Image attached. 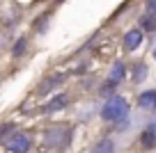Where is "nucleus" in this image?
<instances>
[{"instance_id":"f257e3e1","label":"nucleus","mask_w":156,"mask_h":153,"mask_svg":"<svg viewBox=\"0 0 156 153\" xmlns=\"http://www.w3.org/2000/svg\"><path fill=\"white\" fill-rule=\"evenodd\" d=\"M129 112H131V105L124 96H108L101 105V119L106 124H115L117 128H124L129 119Z\"/></svg>"},{"instance_id":"f03ea898","label":"nucleus","mask_w":156,"mask_h":153,"mask_svg":"<svg viewBox=\"0 0 156 153\" xmlns=\"http://www.w3.org/2000/svg\"><path fill=\"white\" fill-rule=\"evenodd\" d=\"M73 128L69 124H51L48 128H44L41 137H44V146L53 148V151H64L71 144Z\"/></svg>"},{"instance_id":"7ed1b4c3","label":"nucleus","mask_w":156,"mask_h":153,"mask_svg":"<svg viewBox=\"0 0 156 153\" xmlns=\"http://www.w3.org/2000/svg\"><path fill=\"white\" fill-rule=\"evenodd\" d=\"M30 144H32V139H30L28 133H23V130H14V133H9L5 137L2 146H5L9 153H28Z\"/></svg>"},{"instance_id":"20e7f679","label":"nucleus","mask_w":156,"mask_h":153,"mask_svg":"<svg viewBox=\"0 0 156 153\" xmlns=\"http://www.w3.org/2000/svg\"><path fill=\"white\" fill-rule=\"evenodd\" d=\"M67 78H69L67 73H53V76L44 78V80H41V85L37 87V94H39V96H48L51 91H55L58 87H62Z\"/></svg>"},{"instance_id":"39448f33","label":"nucleus","mask_w":156,"mask_h":153,"mask_svg":"<svg viewBox=\"0 0 156 153\" xmlns=\"http://www.w3.org/2000/svg\"><path fill=\"white\" fill-rule=\"evenodd\" d=\"M142 39H145V32H142L140 28H131L126 34H124L122 39V46L126 53H133V50H138V48L142 46Z\"/></svg>"},{"instance_id":"423d86ee","label":"nucleus","mask_w":156,"mask_h":153,"mask_svg":"<svg viewBox=\"0 0 156 153\" xmlns=\"http://www.w3.org/2000/svg\"><path fill=\"white\" fill-rule=\"evenodd\" d=\"M138 144H140L142 151H154L156 148V121L147 124V128L142 130L140 137H138Z\"/></svg>"},{"instance_id":"0eeeda50","label":"nucleus","mask_w":156,"mask_h":153,"mask_svg":"<svg viewBox=\"0 0 156 153\" xmlns=\"http://www.w3.org/2000/svg\"><path fill=\"white\" fill-rule=\"evenodd\" d=\"M67 105H69V94H55V96H51L48 103L41 105V112H44V114H53V112L64 110Z\"/></svg>"},{"instance_id":"6e6552de","label":"nucleus","mask_w":156,"mask_h":153,"mask_svg":"<svg viewBox=\"0 0 156 153\" xmlns=\"http://www.w3.org/2000/svg\"><path fill=\"white\" fill-rule=\"evenodd\" d=\"M136 105L140 107V110L156 112V89H147V91H142V94L136 98Z\"/></svg>"},{"instance_id":"1a4fd4ad","label":"nucleus","mask_w":156,"mask_h":153,"mask_svg":"<svg viewBox=\"0 0 156 153\" xmlns=\"http://www.w3.org/2000/svg\"><path fill=\"white\" fill-rule=\"evenodd\" d=\"M115 148H117L115 139L106 135V137H101L99 142H94V146L90 148V153H115Z\"/></svg>"},{"instance_id":"9d476101","label":"nucleus","mask_w":156,"mask_h":153,"mask_svg":"<svg viewBox=\"0 0 156 153\" xmlns=\"http://www.w3.org/2000/svg\"><path fill=\"white\" fill-rule=\"evenodd\" d=\"M124 78H126V64H124V62H115L110 66V76H108V80H112L115 85H122Z\"/></svg>"},{"instance_id":"9b49d317","label":"nucleus","mask_w":156,"mask_h":153,"mask_svg":"<svg viewBox=\"0 0 156 153\" xmlns=\"http://www.w3.org/2000/svg\"><path fill=\"white\" fill-rule=\"evenodd\" d=\"M138 23H140L142 32H156V16H151V14H147V12H145Z\"/></svg>"},{"instance_id":"f8f14e48","label":"nucleus","mask_w":156,"mask_h":153,"mask_svg":"<svg viewBox=\"0 0 156 153\" xmlns=\"http://www.w3.org/2000/svg\"><path fill=\"white\" fill-rule=\"evenodd\" d=\"M131 78H133V82H145V78H147V64L145 62H136L133 64V71H131Z\"/></svg>"},{"instance_id":"ddd939ff","label":"nucleus","mask_w":156,"mask_h":153,"mask_svg":"<svg viewBox=\"0 0 156 153\" xmlns=\"http://www.w3.org/2000/svg\"><path fill=\"white\" fill-rule=\"evenodd\" d=\"M25 50H28V37H19L14 41V46H12V55L19 59V57H23V55H25Z\"/></svg>"},{"instance_id":"4468645a","label":"nucleus","mask_w":156,"mask_h":153,"mask_svg":"<svg viewBox=\"0 0 156 153\" xmlns=\"http://www.w3.org/2000/svg\"><path fill=\"white\" fill-rule=\"evenodd\" d=\"M117 87H119V85H115L112 80H106L101 87H99V94L106 96V98H108V96H115V89H117Z\"/></svg>"},{"instance_id":"2eb2a0df","label":"nucleus","mask_w":156,"mask_h":153,"mask_svg":"<svg viewBox=\"0 0 156 153\" xmlns=\"http://www.w3.org/2000/svg\"><path fill=\"white\" fill-rule=\"evenodd\" d=\"M9 133H14V124H2V126H0V144L5 142V137Z\"/></svg>"},{"instance_id":"dca6fc26","label":"nucleus","mask_w":156,"mask_h":153,"mask_svg":"<svg viewBox=\"0 0 156 153\" xmlns=\"http://www.w3.org/2000/svg\"><path fill=\"white\" fill-rule=\"evenodd\" d=\"M147 14L156 16V0H147Z\"/></svg>"},{"instance_id":"f3484780","label":"nucleus","mask_w":156,"mask_h":153,"mask_svg":"<svg viewBox=\"0 0 156 153\" xmlns=\"http://www.w3.org/2000/svg\"><path fill=\"white\" fill-rule=\"evenodd\" d=\"M154 59H156V48H154Z\"/></svg>"}]
</instances>
